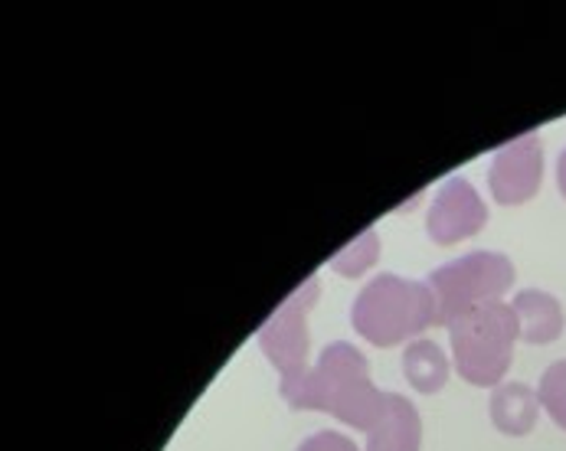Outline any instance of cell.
I'll use <instances>...</instances> for the list:
<instances>
[{
	"instance_id": "obj_10",
	"label": "cell",
	"mask_w": 566,
	"mask_h": 451,
	"mask_svg": "<svg viewBox=\"0 0 566 451\" xmlns=\"http://www.w3.org/2000/svg\"><path fill=\"white\" fill-rule=\"evenodd\" d=\"M517 321H521V340L531 347L554 344L564 334V304L551 292L541 289H524L511 301Z\"/></svg>"
},
{
	"instance_id": "obj_7",
	"label": "cell",
	"mask_w": 566,
	"mask_h": 451,
	"mask_svg": "<svg viewBox=\"0 0 566 451\" xmlns=\"http://www.w3.org/2000/svg\"><path fill=\"white\" fill-rule=\"evenodd\" d=\"M485 226L488 203L469 177L452 174L436 187V193L429 200V210H426V235L436 245L465 242V239L479 235Z\"/></svg>"
},
{
	"instance_id": "obj_6",
	"label": "cell",
	"mask_w": 566,
	"mask_h": 451,
	"mask_svg": "<svg viewBox=\"0 0 566 451\" xmlns=\"http://www.w3.org/2000/svg\"><path fill=\"white\" fill-rule=\"evenodd\" d=\"M544 183V138L537 132L517 135L494 150L488 164V190L501 207H521L541 193Z\"/></svg>"
},
{
	"instance_id": "obj_5",
	"label": "cell",
	"mask_w": 566,
	"mask_h": 451,
	"mask_svg": "<svg viewBox=\"0 0 566 451\" xmlns=\"http://www.w3.org/2000/svg\"><path fill=\"white\" fill-rule=\"evenodd\" d=\"M322 295V282L318 275L305 279V285H298L289 298L282 301L255 331V344L262 350V357L275 367L279 374V389L295 386L312 367V334H308V314L318 304Z\"/></svg>"
},
{
	"instance_id": "obj_15",
	"label": "cell",
	"mask_w": 566,
	"mask_h": 451,
	"mask_svg": "<svg viewBox=\"0 0 566 451\" xmlns=\"http://www.w3.org/2000/svg\"><path fill=\"white\" fill-rule=\"evenodd\" d=\"M557 190H560V197L566 200V148L557 157Z\"/></svg>"
},
{
	"instance_id": "obj_12",
	"label": "cell",
	"mask_w": 566,
	"mask_h": 451,
	"mask_svg": "<svg viewBox=\"0 0 566 451\" xmlns=\"http://www.w3.org/2000/svg\"><path fill=\"white\" fill-rule=\"evenodd\" d=\"M380 249H384L380 232L377 229H364L357 239H350L344 249H337L327 259V269L344 275V279H360V275H367L380 262Z\"/></svg>"
},
{
	"instance_id": "obj_14",
	"label": "cell",
	"mask_w": 566,
	"mask_h": 451,
	"mask_svg": "<svg viewBox=\"0 0 566 451\" xmlns=\"http://www.w3.org/2000/svg\"><path fill=\"white\" fill-rule=\"evenodd\" d=\"M295 451H360L357 442L344 432H334V429H322V432H312L302 445Z\"/></svg>"
},
{
	"instance_id": "obj_2",
	"label": "cell",
	"mask_w": 566,
	"mask_h": 451,
	"mask_svg": "<svg viewBox=\"0 0 566 451\" xmlns=\"http://www.w3.org/2000/svg\"><path fill=\"white\" fill-rule=\"evenodd\" d=\"M436 324V298L426 282L377 272L350 304V327L374 347L412 344Z\"/></svg>"
},
{
	"instance_id": "obj_8",
	"label": "cell",
	"mask_w": 566,
	"mask_h": 451,
	"mask_svg": "<svg viewBox=\"0 0 566 451\" xmlns=\"http://www.w3.org/2000/svg\"><path fill=\"white\" fill-rule=\"evenodd\" d=\"M488 412H491V422L501 436L507 439H524L537 429V419H541V399L534 392V386L521 382V379H507L501 386L491 389V399H488Z\"/></svg>"
},
{
	"instance_id": "obj_3",
	"label": "cell",
	"mask_w": 566,
	"mask_h": 451,
	"mask_svg": "<svg viewBox=\"0 0 566 451\" xmlns=\"http://www.w3.org/2000/svg\"><path fill=\"white\" fill-rule=\"evenodd\" d=\"M521 340V321L507 301H491L449 324L452 364L469 386L494 389L514 364V344Z\"/></svg>"
},
{
	"instance_id": "obj_1",
	"label": "cell",
	"mask_w": 566,
	"mask_h": 451,
	"mask_svg": "<svg viewBox=\"0 0 566 451\" xmlns=\"http://www.w3.org/2000/svg\"><path fill=\"white\" fill-rule=\"evenodd\" d=\"M279 392L292 409L327 412L357 432H370L387 409V389L374 386L367 357L347 340L327 344L308 374Z\"/></svg>"
},
{
	"instance_id": "obj_9",
	"label": "cell",
	"mask_w": 566,
	"mask_h": 451,
	"mask_svg": "<svg viewBox=\"0 0 566 451\" xmlns=\"http://www.w3.org/2000/svg\"><path fill=\"white\" fill-rule=\"evenodd\" d=\"M422 449V416L412 399L387 392V409L380 422L367 432L364 451H419Z\"/></svg>"
},
{
	"instance_id": "obj_13",
	"label": "cell",
	"mask_w": 566,
	"mask_h": 451,
	"mask_svg": "<svg viewBox=\"0 0 566 451\" xmlns=\"http://www.w3.org/2000/svg\"><path fill=\"white\" fill-rule=\"evenodd\" d=\"M537 399L541 409L551 416V422L566 432V360H557L544 370L537 382Z\"/></svg>"
},
{
	"instance_id": "obj_11",
	"label": "cell",
	"mask_w": 566,
	"mask_h": 451,
	"mask_svg": "<svg viewBox=\"0 0 566 451\" xmlns=\"http://www.w3.org/2000/svg\"><path fill=\"white\" fill-rule=\"evenodd\" d=\"M449 374H452V364L436 340L419 337L403 347V376L416 392H422V396L442 392V386L449 382Z\"/></svg>"
},
{
	"instance_id": "obj_4",
	"label": "cell",
	"mask_w": 566,
	"mask_h": 451,
	"mask_svg": "<svg viewBox=\"0 0 566 451\" xmlns=\"http://www.w3.org/2000/svg\"><path fill=\"white\" fill-rule=\"evenodd\" d=\"M514 279H517L514 262L494 249L465 252V255L432 269L426 285L436 298V324L449 327L452 321H459L462 314H469L482 304L504 301Z\"/></svg>"
}]
</instances>
